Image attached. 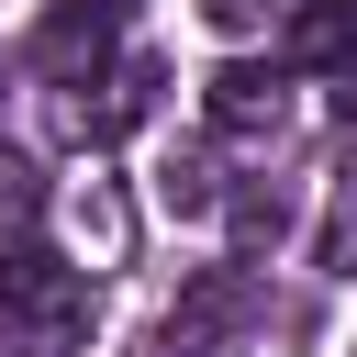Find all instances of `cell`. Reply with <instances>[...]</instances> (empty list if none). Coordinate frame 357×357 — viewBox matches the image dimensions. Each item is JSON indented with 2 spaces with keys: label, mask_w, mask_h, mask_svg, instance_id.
<instances>
[{
  "label": "cell",
  "mask_w": 357,
  "mask_h": 357,
  "mask_svg": "<svg viewBox=\"0 0 357 357\" xmlns=\"http://www.w3.org/2000/svg\"><path fill=\"white\" fill-rule=\"evenodd\" d=\"M33 223H45V167L0 145V234H33Z\"/></svg>",
  "instance_id": "52a82bcc"
},
{
  "label": "cell",
  "mask_w": 357,
  "mask_h": 357,
  "mask_svg": "<svg viewBox=\"0 0 357 357\" xmlns=\"http://www.w3.org/2000/svg\"><path fill=\"white\" fill-rule=\"evenodd\" d=\"M290 67L346 78L357 67V0H290Z\"/></svg>",
  "instance_id": "5b68a950"
},
{
  "label": "cell",
  "mask_w": 357,
  "mask_h": 357,
  "mask_svg": "<svg viewBox=\"0 0 357 357\" xmlns=\"http://www.w3.org/2000/svg\"><path fill=\"white\" fill-rule=\"evenodd\" d=\"M33 67H45V78L112 67V0H56V11L33 22Z\"/></svg>",
  "instance_id": "3957f363"
},
{
  "label": "cell",
  "mask_w": 357,
  "mask_h": 357,
  "mask_svg": "<svg viewBox=\"0 0 357 357\" xmlns=\"http://www.w3.org/2000/svg\"><path fill=\"white\" fill-rule=\"evenodd\" d=\"M223 201H234V190H223V167H212L201 145H178V156L156 167V212H167V223H212Z\"/></svg>",
  "instance_id": "8992f818"
},
{
  "label": "cell",
  "mask_w": 357,
  "mask_h": 357,
  "mask_svg": "<svg viewBox=\"0 0 357 357\" xmlns=\"http://www.w3.org/2000/svg\"><path fill=\"white\" fill-rule=\"evenodd\" d=\"M89 346V279L45 245L0 257V357H78Z\"/></svg>",
  "instance_id": "6da1fadb"
},
{
  "label": "cell",
  "mask_w": 357,
  "mask_h": 357,
  "mask_svg": "<svg viewBox=\"0 0 357 357\" xmlns=\"http://www.w3.org/2000/svg\"><path fill=\"white\" fill-rule=\"evenodd\" d=\"M78 234H89V257H123L134 212H123V190H112V178H89V190H78Z\"/></svg>",
  "instance_id": "ba28073f"
},
{
  "label": "cell",
  "mask_w": 357,
  "mask_h": 357,
  "mask_svg": "<svg viewBox=\"0 0 357 357\" xmlns=\"http://www.w3.org/2000/svg\"><path fill=\"white\" fill-rule=\"evenodd\" d=\"M201 11H212V22H223V33H245V22H268V11H279V0H201Z\"/></svg>",
  "instance_id": "9c48e42d"
},
{
  "label": "cell",
  "mask_w": 357,
  "mask_h": 357,
  "mask_svg": "<svg viewBox=\"0 0 357 357\" xmlns=\"http://www.w3.org/2000/svg\"><path fill=\"white\" fill-rule=\"evenodd\" d=\"M257 324V279L245 268H201L178 290V312L156 324V357H234V335Z\"/></svg>",
  "instance_id": "7a4b0ae2"
},
{
  "label": "cell",
  "mask_w": 357,
  "mask_h": 357,
  "mask_svg": "<svg viewBox=\"0 0 357 357\" xmlns=\"http://www.w3.org/2000/svg\"><path fill=\"white\" fill-rule=\"evenodd\" d=\"M212 134H279V112H290V78L279 67H212Z\"/></svg>",
  "instance_id": "277c9868"
}]
</instances>
